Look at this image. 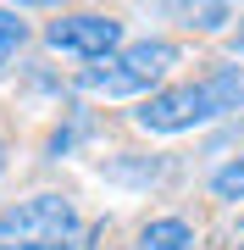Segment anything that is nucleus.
Masks as SVG:
<instances>
[{"label": "nucleus", "mask_w": 244, "mask_h": 250, "mask_svg": "<svg viewBox=\"0 0 244 250\" xmlns=\"http://www.w3.org/2000/svg\"><path fill=\"white\" fill-rule=\"evenodd\" d=\"M178 67V45L172 39H133V45L111 50L106 62H89L73 72V89L94 100H128V95H155L161 78Z\"/></svg>", "instance_id": "obj_2"}, {"label": "nucleus", "mask_w": 244, "mask_h": 250, "mask_svg": "<svg viewBox=\"0 0 244 250\" xmlns=\"http://www.w3.org/2000/svg\"><path fill=\"white\" fill-rule=\"evenodd\" d=\"M22 45H28V22H22V11H6V6H0V67H6Z\"/></svg>", "instance_id": "obj_7"}, {"label": "nucleus", "mask_w": 244, "mask_h": 250, "mask_svg": "<svg viewBox=\"0 0 244 250\" xmlns=\"http://www.w3.org/2000/svg\"><path fill=\"white\" fill-rule=\"evenodd\" d=\"M239 250H244V245H239Z\"/></svg>", "instance_id": "obj_12"}, {"label": "nucleus", "mask_w": 244, "mask_h": 250, "mask_svg": "<svg viewBox=\"0 0 244 250\" xmlns=\"http://www.w3.org/2000/svg\"><path fill=\"white\" fill-rule=\"evenodd\" d=\"M0 250H89L73 195H28L0 211Z\"/></svg>", "instance_id": "obj_3"}, {"label": "nucleus", "mask_w": 244, "mask_h": 250, "mask_svg": "<svg viewBox=\"0 0 244 250\" xmlns=\"http://www.w3.org/2000/svg\"><path fill=\"white\" fill-rule=\"evenodd\" d=\"M45 45L89 67V62H106L111 50H122L128 39H122V22L106 11H67V17L45 22Z\"/></svg>", "instance_id": "obj_4"}, {"label": "nucleus", "mask_w": 244, "mask_h": 250, "mask_svg": "<svg viewBox=\"0 0 244 250\" xmlns=\"http://www.w3.org/2000/svg\"><path fill=\"white\" fill-rule=\"evenodd\" d=\"M233 50H239V56H244V22H239V39H233Z\"/></svg>", "instance_id": "obj_10"}, {"label": "nucleus", "mask_w": 244, "mask_h": 250, "mask_svg": "<svg viewBox=\"0 0 244 250\" xmlns=\"http://www.w3.org/2000/svg\"><path fill=\"white\" fill-rule=\"evenodd\" d=\"M0 172H6V145H0Z\"/></svg>", "instance_id": "obj_11"}, {"label": "nucleus", "mask_w": 244, "mask_h": 250, "mask_svg": "<svg viewBox=\"0 0 244 250\" xmlns=\"http://www.w3.org/2000/svg\"><path fill=\"white\" fill-rule=\"evenodd\" d=\"M244 106V67H217L194 83H172V89H155L145 106L133 111V123L145 134H189V128L222 123L227 111Z\"/></svg>", "instance_id": "obj_1"}, {"label": "nucleus", "mask_w": 244, "mask_h": 250, "mask_svg": "<svg viewBox=\"0 0 244 250\" xmlns=\"http://www.w3.org/2000/svg\"><path fill=\"white\" fill-rule=\"evenodd\" d=\"M178 17H189V28H200V34H217V28L233 22V11L227 6H178Z\"/></svg>", "instance_id": "obj_9"}, {"label": "nucleus", "mask_w": 244, "mask_h": 250, "mask_svg": "<svg viewBox=\"0 0 244 250\" xmlns=\"http://www.w3.org/2000/svg\"><path fill=\"white\" fill-rule=\"evenodd\" d=\"M211 195H217V200H244V156L211 172Z\"/></svg>", "instance_id": "obj_8"}, {"label": "nucleus", "mask_w": 244, "mask_h": 250, "mask_svg": "<svg viewBox=\"0 0 244 250\" xmlns=\"http://www.w3.org/2000/svg\"><path fill=\"white\" fill-rule=\"evenodd\" d=\"M89 134H94V117L83 111V106H73V111H67V123H61V128H56V134H50L45 156H50V161L73 156V145H78V139H89Z\"/></svg>", "instance_id": "obj_6"}, {"label": "nucleus", "mask_w": 244, "mask_h": 250, "mask_svg": "<svg viewBox=\"0 0 244 250\" xmlns=\"http://www.w3.org/2000/svg\"><path fill=\"white\" fill-rule=\"evenodd\" d=\"M133 250H194V228H189V217H150L139 228Z\"/></svg>", "instance_id": "obj_5"}]
</instances>
